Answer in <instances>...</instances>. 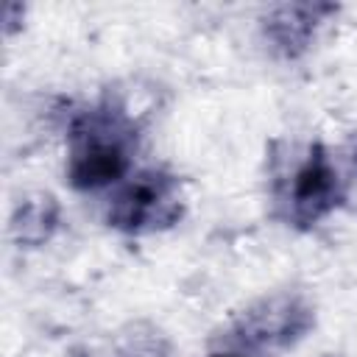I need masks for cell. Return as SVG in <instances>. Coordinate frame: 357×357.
Listing matches in <instances>:
<instances>
[{
  "instance_id": "obj_1",
  "label": "cell",
  "mask_w": 357,
  "mask_h": 357,
  "mask_svg": "<svg viewBox=\"0 0 357 357\" xmlns=\"http://www.w3.org/2000/svg\"><path fill=\"white\" fill-rule=\"evenodd\" d=\"M134 120L123 106L98 103L81 112L67 137V176L78 190H98L126 176L134 148Z\"/></svg>"
},
{
  "instance_id": "obj_2",
  "label": "cell",
  "mask_w": 357,
  "mask_h": 357,
  "mask_svg": "<svg viewBox=\"0 0 357 357\" xmlns=\"http://www.w3.org/2000/svg\"><path fill=\"white\" fill-rule=\"evenodd\" d=\"M271 198L276 215L290 226H315L335 206H340V178L335 159L321 145L290 148L287 156L273 159Z\"/></svg>"
},
{
  "instance_id": "obj_3",
  "label": "cell",
  "mask_w": 357,
  "mask_h": 357,
  "mask_svg": "<svg viewBox=\"0 0 357 357\" xmlns=\"http://www.w3.org/2000/svg\"><path fill=\"white\" fill-rule=\"evenodd\" d=\"M184 209L178 176L148 167L117 187L109 204V223L128 234H151L170 229Z\"/></svg>"
},
{
  "instance_id": "obj_4",
  "label": "cell",
  "mask_w": 357,
  "mask_h": 357,
  "mask_svg": "<svg viewBox=\"0 0 357 357\" xmlns=\"http://www.w3.org/2000/svg\"><path fill=\"white\" fill-rule=\"evenodd\" d=\"M310 307L296 296H271L262 298L243 315L240 332L248 343L259 346H287L310 329Z\"/></svg>"
},
{
  "instance_id": "obj_5",
  "label": "cell",
  "mask_w": 357,
  "mask_h": 357,
  "mask_svg": "<svg viewBox=\"0 0 357 357\" xmlns=\"http://www.w3.org/2000/svg\"><path fill=\"white\" fill-rule=\"evenodd\" d=\"M329 6H282L271 14L265 33L273 42L276 50L284 56H298L307 50L315 28H318V14H326Z\"/></svg>"
},
{
  "instance_id": "obj_6",
  "label": "cell",
  "mask_w": 357,
  "mask_h": 357,
  "mask_svg": "<svg viewBox=\"0 0 357 357\" xmlns=\"http://www.w3.org/2000/svg\"><path fill=\"white\" fill-rule=\"evenodd\" d=\"M337 165V159H335ZM340 178V204H346L351 212H357V148L349 151V156L337 165Z\"/></svg>"
},
{
  "instance_id": "obj_7",
  "label": "cell",
  "mask_w": 357,
  "mask_h": 357,
  "mask_svg": "<svg viewBox=\"0 0 357 357\" xmlns=\"http://www.w3.org/2000/svg\"><path fill=\"white\" fill-rule=\"evenodd\" d=\"M215 357H234V354H215Z\"/></svg>"
}]
</instances>
